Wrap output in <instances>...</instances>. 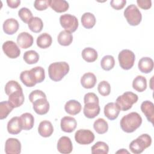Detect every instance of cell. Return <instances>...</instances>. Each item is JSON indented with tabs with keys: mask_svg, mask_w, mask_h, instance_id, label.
I'll return each mask as SVG.
<instances>
[{
	"mask_svg": "<svg viewBox=\"0 0 154 154\" xmlns=\"http://www.w3.org/2000/svg\"><path fill=\"white\" fill-rule=\"evenodd\" d=\"M142 123L141 116L136 112H132L124 116L120 122L122 129L126 133H132L138 129Z\"/></svg>",
	"mask_w": 154,
	"mask_h": 154,
	"instance_id": "6da1fadb",
	"label": "cell"
},
{
	"mask_svg": "<svg viewBox=\"0 0 154 154\" xmlns=\"http://www.w3.org/2000/svg\"><path fill=\"white\" fill-rule=\"evenodd\" d=\"M69 65L64 61L51 63L48 67V74L50 79L54 81H61L69 72Z\"/></svg>",
	"mask_w": 154,
	"mask_h": 154,
	"instance_id": "7a4b0ae2",
	"label": "cell"
},
{
	"mask_svg": "<svg viewBox=\"0 0 154 154\" xmlns=\"http://www.w3.org/2000/svg\"><path fill=\"white\" fill-rule=\"evenodd\" d=\"M151 144V137L147 134H143L137 137L135 140L132 141L129 147L132 153L139 154L142 153L146 148L149 147Z\"/></svg>",
	"mask_w": 154,
	"mask_h": 154,
	"instance_id": "3957f363",
	"label": "cell"
},
{
	"mask_svg": "<svg viewBox=\"0 0 154 154\" xmlns=\"http://www.w3.org/2000/svg\"><path fill=\"white\" fill-rule=\"evenodd\" d=\"M138 97L136 94L131 91H126L117 98L116 103L120 111H125L131 109L133 104L138 101Z\"/></svg>",
	"mask_w": 154,
	"mask_h": 154,
	"instance_id": "277c9868",
	"label": "cell"
},
{
	"mask_svg": "<svg viewBox=\"0 0 154 154\" xmlns=\"http://www.w3.org/2000/svg\"><path fill=\"white\" fill-rule=\"evenodd\" d=\"M124 16L131 26L138 25L142 20L140 11L134 4L129 5L126 8L124 11Z\"/></svg>",
	"mask_w": 154,
	"mask_h": 154,
	"instance_id": "5b68a950",
	"label": "cell"
},
{
	"mask_svg": "<svg viewBox=\"0 0 154 154\" xmlns=\"http://www.w3.org/2000/svg\"><path fill=\"white\" fill-rule=\"evenodd\" d=\"M120 66L124 70L131 69L135 62V56L134 53L129 49H123L120 51L118 55Z\"/></svg>",
	"mask_w": 154,
	"mask_h": 154,
	"instance_id": "8992f818",
	"label": "cell"
},
{
	"mask_svg": "<svg viewBox=\"0 0 154 154\" xmlns=\"http://www.w3.org/2000/svg\"><path fill=\"white\" fill-rule=\"evenodd\" d=\"M61 26L70 32H75L79 25L78 19L76 16L70 14H64L60 17Z\"/></svg>",
	"mask_w": 154,
	"mask_h": 154,
	"instance_id": "52a82bcc",
	"label": "cell"
},
{
	"mask_svg": "<svg viewBox=\"0 0 154 154\" xmlns=\"http://www.w3.org/2000/svg\"><path fill=\"white\" fill-rule=\"evenodd\" d=\"M75 141L79 144L87 145L94 140V135L88 129H79L75 134Z\"/></svg>",
	"mask_w": 154,
	"mask_h": 154,
	"instance_id": "ba28073f",
	"label": "cell"
},
{
	"mask_svg": "<svg viewBox=\"0 0 154 154\" xmlns=\"http://www.w3.org/2000/svg\"><path fill=\"white\" fill-rule=\"evenodd\" d=\"M2 50L4 54L10 58H16L20 54V50L17 44L11 40H8L2 45Z\"/></svg>",
	"mask_w": 154,
	"mask_h": 154,
	"instance_id": "9c48e42d",
	"label": "cell"
},
{
	"mask_svg": "<svg viewBox=\"0 0 154 154\" xmlns=\"http://www.w3.org/2000/svg\"><path fill=\"white\" fill-rule=\"evenodd\" d=\"M6 154H19L21 152V143L19 140L14 138H8L5 144Z\"/></svg>",
	"mask_w": 154,
	"mask_h": 154,
	"instance_id": "30bf717a",
	"label": "cell"
},
{
	"mask_svg": "<svg viewBox=\"0 0 154 154\" xmlns=\"http://www.w3.org/2000/svg\"><path fill=\"white\" fill-rule=\"evenodd\" d=\"M57 150L63 154L70 153L73 150V145L69 137L63 136L58 141Z\"/></svg>",
	"mask_w": 154,
	"mask_h": 154,
	"instance_id": "8fae6325",
	"label": "cell"
},
{
	"mask_svg": "<svg viewBox=\"0 0 154 154\" xmlns=\"http://www.w3.org/2000/svg\"><path fill=\"white\" fill-rule=\"evenodd\" d=\"M33 109L38 115L46 114L49 110V103L46 98H40L33 103Z\"/></svg>",
	"mask_w": 154,
	"mask_h": 154,
	"instance_id": "7c38bea8",
	"label": "cell"
},
{
	"mask_svg": "<svg viewBox=\"0 0 154 154\" xmlns=\"http://www.w3.org/2000/svg\"><path fill=\"white\" fill-rule=\"evenodd\" d=\"M100 106L99 103L89 102L84 105L83 112L88 119H93L99 115L100 112Z\"/></svg>",
	"mask_w": 154,
	"mask_h": 154,
	"instance_id": "4fadbf2b",
	"label": "cell"
},
{
	"mask_svg": "<svg viewBox=\"0 0 154 154\" xmlns=\"http://www.w3.org/2000/svg\"><path fill=\"white\" fill-rule=\"evenodd\" d=\"M60 126L63 131L70 133L76 129L77 122L75 118L70 116H65L61 119Z\"/></svg>",
	"mask_w": 154,
	"mask_h": 154,
	"instance_id": "5bb4252c",
	"label": "cell"
},
{
	"mask_svg": "<svg viewBox=\"0 0 154 154\" xmlns=\"http://www.w3.org/2000/svg\"><path fill=\"white\" fill-rule=\"evenodd\" d=\"M34 42L33 37L27 32H20L17 37V43L23 49L31 47Z\"/></svg>",
	"mask_w": 154,
	"mask_h": 154,
	"instance_id": "9a60e30c",
	"label": "cell"
},
{
	"mask_svg": "<svg viewBox=\"0 0 154 154\" xmlns=\"http://www.w3.org/2000/svg\"><path fill=\"white\" fill-rule=\"evenodd\" d=\"M120 109L116 103L109 102L107 103L103 109L104 114L110 120H114L117 119L120 113Z\"/></svg>",
	"mask_w": 154,
	"mask_h": 154,
	"instance_id": "2e32d148",
	"label": "cell"
},
{
	"mask_svg": "<svg viewBox=\"0 0 154 154\" xmlns=\"http://www.w3.org/2000/svg\"><path fill=\"white\" fill-rule=\"evenodd\" d=\"M19 27V24L17 20L14 18L6 19L3 23V31L8 35H13L16 33Z\"/></svg>",
	"mask_w": 154,
	"mask_h": 154,
	"instance_id": "e0dca14e",
	"label": "cell"
},
{
	"mask_svg": "<svg viewBox=\"0 0 154 154\" xmlns=\"http://www.w3.org/2000/svg\"><path fill=\"white\" fill-rule=\"evenodd\" d=\"M25 97L22 90H17L9 95L8 101L14 108L20 106L23 103Z\"/></svg>",
	"mask_w": 154,
	"mask_h": 154,
	"instance_id": "ac0fdd59",
	"label": "cell"
},
{
	"mask_svg": "<svg viewBox=\"0 0 154 154\" xmlns=\"http://www.w3.org/2000/svg\"><path fill=\"white\" fill-rule=\"evenodd\" d=\"M141 110L146 117L147 120L153 123L154 117V105L149 100H145L141 105Z\"/></svg>",
	"mask_w": 154,
	"mask_h": 154,
	"instance_id": "d6986e66",
	"label": "cell"
},
{
	"mask_svg": "<svg viewBox=\"0 0 154 154\" xmlns=\"http://www.w3.org/2000/svg\"><path fill=\"white\" fill-rule=\"evenodd\" d=\"M22 129L19 117H12L7 123V131L10 134L16 135L19 134Z\"/></svg>",
	"mask_w": 154,
	"mask_h": 154,
	"instance_id": "ffe728a7",
	"label": "cell"
},
{
	"mask_svg": "<svg viewBox=\"0 0 154 154\" xmlns=\"http://www.w3.org/2000/svg\"><path fill=\"white\" fill-rule=\"evenodd\" d=\"M38 132L40 136L45 138L49 137L54 132V127L51 122L43 120L38 125Z\"/></svg>",
	"mask_w": 154,
	"mask_h": 154,
	"instance_id": "44dd1931",
	"label": "cell"
},
{
	"mask_svg": "<svg viewBox=\"0 0 154 154\" xmlns=\"http://www.w3.org/2000/svg\"><path fill=\"white\" fill-rule=\"evenodd\" d=\"M97 79L95 75L91 72H87L83 75L81 78L82 86L87 89L92 88L96 85Z\"/></svg>",
	"mask_w": 154,
	"mask_h": 154,
	"instance_id": "7402d4cb",
	"label": "cell"
},
{
	"mask_svg": "<svg viewBox=\"0 0 154 154\" xmlns=\"http://www.w3.org/2000/svg\"><path fill=\"white\" fill-rule=\"evenodd\" d=\"M153 61L149 57L141 58L138 63L139 70L144 73H149L151 72L153 69Z\"/></svg>",
	"mask_w": 154,
	"mask_h": 154,
	"instance_id": "603a6c76",
	"label": "cell"
},
{
	"mask_svg": "<svg viewBox=\"0 0 154 154\" xmlns=\"http://www.w3.org/2000/svg\"><path fill=\"white\" fill-rule=\"evenodd\" d=\"M82 109L81 103L76 100H69L64 105V109L70 115L75 116L80 112Z\"/></svg>",
	"mask_w": 154,
	"mask_h": 154,
	"instance_id": "cb8c5ba5",
	"label": "cell"
},
{
	"mask_svg": "<svg viewBox=\"0 0 154 154\" xmlns=\"http://www.w3.org/2000/svg\"><path fill=\"white\" fill-rule=\"evenodd\" d=\"M20 120L22 129L28 131L33 128L34 124V118L31 113L25 112L22 114L20 117Z\"/></svg>",
	"mask_w": 154,
	"mask_h": 154,
	"instance_id": "d4e9b609",
	"label": "cell"
},
{
	"mask_svg": "<svg viewBox=\"0 0 154 154\" xmlns=\"http://www.w3.org/2000/svg\"><path fill=\"white\" fill-rule=\"evenodd\" d=\"M49 6L57 13H63L69 8V3L65 0H49Z\"/></svg>",
	"mask_w": 154,
	"mask_h": 154,
	"instance_id": "484cf974",
	"label": "cell"
},
{
	"mask_svg": "<svg viewBox=\"0 0 154 154\" xmlns=\"http://www.w3.org/2000/svg\"><path fill=\"white\" fill-rule=\"evenodd\" d=\"M96 17L94 15L90 12H86L82 15L81 23L82 26L87 29L92 28L96 24Z\"/></svg>",
	"mask_w": 154,
	"mask_h": 154,
	"instance_id": "4316f807",
	"label": "cell"
},
{
	"mask_svg": "<svg viewBox=\"0 0 154 154\" xmlns=\"http://www.w3.org/2000/svg\"><path fill=\"white\" fill-rule=\"evenodd\" d=\"M52 42V37L48 33L45 32L37 37L36 43L37 45L42 49H46L49 48Z\"/></svg>",
	"mask_w": 154,
	"mask_h": 154,
	"instance_id": "83f0119b",
	"label": "cell"
},
{
	"mask_svg": "<svg viewBox=\"0 0 154 154\" xmlns=\"http://www.w3.org/2000/svg\"><path fill=\"white\" fill-rule=\"evenodd\" d=\"M132 87L138 92L144 91L147 88V80L141 75L137 76L132 81Z\"/></svg>",
	"mask_w": 154,
	"mask_h": 154,
	"instance_id": "f1b7e54d",
	"label": "cell"
},
{
	"mask_svg": "<svg viewBox=\"0 0 154 154\" xmlns=\"http://www.w3.org/2000/svg\"><path fill=\"white\" fill-rule=\"evenodd\" d=\"M98 55L97 51L92 48H85L82 51V58L88 63L95 61L97 58Z\"/></svg>",
	"mask_w": 154,
	"mask_h": 154,
	"instance_id": "f546056e",
	"label": "cell"
},
{
	"mask_svg": "<svg viewBox=\"0 0 154 154\" xmlns=\"http://www.w3.org/2000/svg\"><path fill=\"white\" fill-rule=\"evenodd\" d=\"M57 40L60 45L67 46L72 43L73 41V35L71 32L67 31H61L58 35Z\"/></svg>",
	"mask_w": 154,
	"mask_h": 154,
	"instance_id": "4dcf8cb0",
	"label": "cell"
},
{
	"mask_svg": "<svg viewBox=\"0 0 154 154\" xmlns=\"http://www.w3.org/2000/svg\"><path fill=\"white\" fill-rule=\"evenodd\" d=\"M31 75L36 83L43 82L45 78V69L40 66H37L29 70Z\"/></svg>",
	"mask_w": 154,
	"mask_h": 154,
	"instance_id": "1f68e13d",
	"label": "cell"
},
{
	"mask_svg": "<svg viewBox=\"0 0 154 154\" xmlns=\"http://www.w3.org/2000/svg\"><path fill=\"white\" fill-rule=\"evenodd\" d=\"M29 29L33 32L38 33L43 28L42 20L38 17H33L28 23Z\"/></svg>",
	"mask_w": 154,
	"mask_h": 154,
	"instance_id": "d6a6232c",
	"label": "cell"
},
{
	"mask_svg": "<svg viewBox=\"0 0 154 154\" xmlns=\"http://www.w3.org/2000/svg\"><path fill=\"white\" fill-rule=\"evenodd\" d=\"M93 128L97 134H103L108 131V125L105 119L99 118L94 121L93 123Z\"/></svg>",
	"mask_w": 154,
	"mask_h": 154,
	"instance_id": "836d02e7",
	"label": "cell"
},
{
	"mask_svg": "<svg viewBox=\"0 0 154 154\" xmlns=\"http://www.w3.org/2000/svg\"><path fill=\"white\" fill-rule=\"evenodd\" d=\"M109 151L108 144L103 141H97L91 147L93 154H107Z\"/></svg>",
	"mask_w": 154,
	"mask_h": 154,
	"instance_id": "e575fe53",
	"label": "cell"
},
{
	"mask_svg": "<svg viewBox=\"0 0 154 154\" xmlns=\"http://www.w3.org/2000/svg\"><path fill=\"white\" fill-rule=\"evenodd\" d=\"M20 79L22 82L28 87H32L37 84L33 79L29 70H24L20 74Z\"/></svg>",
	"mask_w": 154,
	"mask_h": 154,
	"instance_id": "d590c367",
	"label": "cell"
},
{
	"mask_svg": "<svg viewBox=\"0 0 154 154\" xmlns=\"http://www.w3.org/2000/svg\"><path fill=\"white\" fill-rule=\"evenodd\" d=\"M23 58L26 63L28 64H33L38 62L39 60V55L36 51L29 50L24 53Z\"/></svg>",
	"mask_w": 154,
	"mask_h": 154,
	"instance_id": "8d00e7d4",
	"label": "cell"
},
{
	"mask_svg": "<svg viewBox=\"0 0 154 154\" xmlns=\"http://www.w3.org/2000/svg\"><path fill=\"white\" fill-rule=\"evenodd\" d=\"M115 65V60L113 56L107 55L104 56L100 61L101 67L106 71L112 69Z\"/></svg>",
	"mask_w": 154,
	"mask_h": 154,
	"instance_id": "74e56055",
	"label": "cell"
},
{
	"mask_svg": "<svg viewBox=\"0 0 154 154\" xmlns=\"http://www.w3.org/2000/svg\"><path fill=\"white\" fill-rule=\"evenodd\" d=\"M13 107L8 101H2L0 103V119L1 120L7 118L8 114L13 109Z\"/></svg>",
	"mask_w": 154,
	"mask_h": 154,
	"instance_id": "f35d334b",
	"label": "cell"
},
{
	"mask_svg": "<svg viewBox=\"0 0 154 154\" xmlns=\"http://www.w3.org/2000/svg\"><path fill=\"white\" fill-rule=\"evenodd\" d=\"M17 90H22V88L20 85L16 81H9L5 85V92L8 96Z\"/></svg>",
	"mask_w": 154,
	"mask_h": 154,
	"instance_id": "ab89813d",
	"label": "cell"
},
{
	"mask_svg": "<svg viewBox=\"0 0 154 154\" xmlns=\"http://www.w3.org/2000/svg\"><path fill=\"white\" fill-rule=\"evenodd\" d=\"M18 16L20 19L25 23H28L33 17L32 12L28 8H21L18 11Z\"/></svg>",
	"mask_w": 154,
	"mask_h": 154,
	"instance_id": "60d3db41",
	"label": "cell"
},
{
	"mask_svg": "<svg viewBox=\"0 0 154 154\" xmlns=\"http://www.w3.org/2000/svg\"><path fill=\"white\" fill-rule=\"evenodd\" d=\"M97 90L99 94L102 96H108L111 92L110 84L106 81H102L99 83Z\"/></svg>",
	"mask_w": 154,
	"mask_h": 154,
	"instance_id": "b9f144b4",
	"label": "cell"
},
{
	"mask_svg": "<svg viewBox=\"0 0 154 154\" xmlns=\"http://www.w3.org/2000/svg\"><path fill=\"white\" fill-rule=\"evenodd\" d=\"M40 98H46L45 93L42 90H35L29 94V100L32 103Z\"/></svg>",
	"mask_w": 154,
	"mask_h": 154,
	"instance_id": "7bdbcfd3",
	"label": "cell"
},
{
	"mask_svg": "<svg viewBox=\"0 0 154 154\" xmlns=\"http://www.w3.org/2000/svg\"><path fill=\"white\" fill-rule=\"evenodd\" d=\"M34 6L38 11L45 10L49 6V0H36L34 1Z\"/></svg>",
	"mask_w": 154,
	"mask_h": 154,
	"instance_id": "ee69618b",
	"label": "cell"
},
{
	"mask_svg": "<svg viewBox=\"0 0 154 154\" xmlns=\"http://www.w3.org/2000/svg\"><path fill=\"white\" fill-rule=\"evenodd\" d=\"M84 103L89 102L99 103V98L97 95L94 93H87L85 94L84 97Z\"/></svg>",
	"mask_w": 154,
	"mask_h": 154,
	"instance_id": "f6af8a7d",
	"label": "cell"
},
{
	"mask_svg": "<svg viewBox=\"0 0 154 154\" xmlns=\"http://www.w3.org/2000/svg\"><path fill=\"white\" fill-rule=\"evenodd\" d=\"M126 3V0H112L110 2V5L115 10H119L125 7Z\"/></svg>",
	"mask_w": 154,
	"mask_h": 154,
	"instance_id": "bcb514c9",
	"label": "cell"
},
{
	"mask_svg": "<svg viewBox=\"0 0 154 154\" xmlns=\"http://www.w3.org/2000/svg\"><path fill=\"white\" fill-rule=\"evenodd\" d=\"M137 3L140 8L144 10L149 9L152 6V1L150 0H137Z\"/></svg>",
	"mask_w": 154,
	"mask_h": 154,
	"instance_id": "7dc6e473",
	"label": "cell"
},
{
	"mask_svg": "<svg viewBox=\"0 0 154 154\" xmlns=\"http://www.w3.org/2000/svg\"><path fill=\"white\" fill-rule=\"evenodd\" d=\"M7 5L9 7L11 8H16L19 7L20 4V0H7Z\"/></svg>",
	"mask_w": 154,
	"mask_h": 154,
	"instance_id": "c3c4849f",
	"label": "cell"
},
{
	"mask_svg": "<svg viewBox=\"0 0 154 154\" xmlns=\"http://www.w3.org/2000/svg\"><path fill=\"white\" fill-rule=\"evenodd\" d=\"M116 153H128L129 152H128L127 150H125L124 149H122V150H120L117 151Z\"/></svg>",
	"mask_w": 154,
	"mask_h": 154,
	"instance_id": "681fc988",
	"label": "cell"
}]
</instances>
